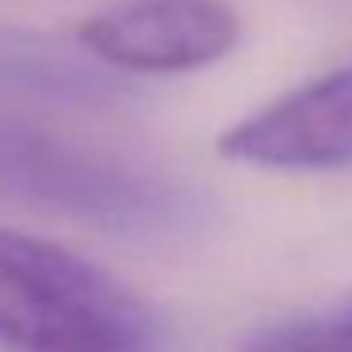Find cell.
<instances>
[{
    "instance_id": "3957f363",
    "label": "cell",
    "mask_w": 352,
    "mask_h": 352,
    "mask_svg": "<svg viewBox=\"0 0 352 352\" xmlns=\"http://www.w3.org/2000/svg\"><path fill=\"white\" fill-rule=\"evenodd\" d=\"M216 152L265 170L352 167V65L292 87L220 133Z\"/></svg>"
},
{
    "instance_id": "277c9868",
    "label": "cell",
    "mask_w": 352,
    "mask_h": 352,
    "mask_svg": "<svg viewBox=\"0 0 352 352\" xmlns=\"http://www.w3.org/2000/svg\"><path fill=\"white\" fill-rule=\"evenodd\" d=\"M261 352H352V318L276 333Z\"/></svg>"
},
{
    "instance_id": "7a4b0ae2",
    "label": "cell",
    "mask_w": 352,
    "mask_h": 352,
    "mask_svg": "<svg viewBox=\"0 0 352 352\" xmlns=\"http://www.w3.org/2000/svg\"><path fill=\"white\" fill-rule=\"evenodd\" d=\"M243 38L228 0H118L80 27L87 54L122 72L178 76L223 61Z\"/></svg>"
},
{
    "instance_id": "6da1fadb",
    "label": "cell",
    "mask_w": 352,
    "mask_h": 352,
    "mask_svg": "<svg viewBox=\"0 0 352 352\" xmlns=\"http://www.w3.org/2000/svg\"><path fill=\"white\" fill-rule=\"evenodd\" d=\"M0 337L23 352H170L155 311L69 246L0 228Z\"/></svg>"
}]
</instances>
